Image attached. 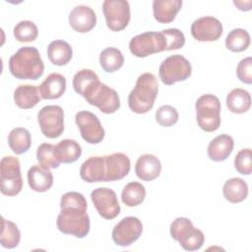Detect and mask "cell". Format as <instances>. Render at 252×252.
Segmentation results:
<instances>
[{"label": "cell", "mask_w": 252, "mask_h": 252, "mask_svg": "<svg viewBox=\"0 0 252 252\" xmlns=\"http://www.w3.org/2000/svg\"><path fill=\"white\" fill-rule=\"evenodd\" d=\"M233 4L241 11H249L251 9L252 2L251 1H233Z\"/></svg>", "instance_id": "40"}, {"label": "cell", "mask_w": 252, "mask_h": 252, "mask_svg": "<svg viewBox=\"0 0 252 252\" xmlns=\"http://www.w3.org/2000/svg\"><path fill=\"white\" fill-rule=\"evenodd\" d=\"M37 122L42 134L55 139L64 131V112L59 105L43 106L37 113Z\"/></svg>", "instance_id": "10"}, {"label": "cell", "mask_w": 252, "mask_h": 252, "mask_svg": "<svg viewBox=\"0 0 252 252\" xmlns=\"http://www.w3.org/2000/svg\"><path fill=\"white\" fill-rule=\"evenodd\" d=\"M14 36L20 42H30L36 39L38 30L32 21H21L14 28Z\"/></svg>", "instance_id": "35"}, {"label": "cell", "mask_w": 252, "mask_h": 252, "mask_svg": "<svg viewBox=\"0 0 252 252\" xmlns=\"http://www.w3.org/2000/svg\"><path fill=\"white\" fill-rule=\"evenodd\" d=\"M1 192L6 196H16L23 188L21 165L18 158L6 156L0 161Z\"/></svg>", "instance_id": "8"}, {"label": "cell", "mask_w": 252, "mask_h": 252, "mask_svg": "<svg viewBox=\"0 0 252 252\" xmlns=\"http://www.w3.org/2000/svg\"><path fill=\"white\" fill-rule=\"evenodd\" d=\"M91 199L100 217L113 220L120 214V205L116 193L106 187H99L92 191Z\"/></svg>", "instance_id": "12"}, {"label": "cell", "mask_w": 252, "mask_h": 252, "mask_svg": "<svg viewBox=\"0 0 252 252\" xmlns=\"http://www.w3.org/2000/svg\"><path fill=\"white\" fill-rule=\"evenodd\" d=\"M60 161L63 163L75 162L82 155V148L72 139H64L56 145Z\"/></svg>", "instance_id": "32"}, {"label": "cell", "mask_w": 252, "mask_h": 252, "mask_svg": "<svg viewBox=\"0 0 252 252\" xmlns=\"http://www.w3.org/2000/svg\"><path fill=\"white\" fill-rule=\"evenodd\" d=\"M191 63L180 54L166 57L159 65L158 69L160 81L167 86H171L176 82L185 81L191 76Z\"/></svg>", "instance_id": "7"}, {"label": "cell", "mask_w": 252, "mask_h": 252, "mask_svg": "<svg viewBox=\"0 0 252 252\" xmlns=\"http://www.w3.org/2000/svg\"><path fill=\"white\" fill-rule=\"evenodd\" d=\"M73 88L87 102L97 107L103 113H114L120 107V100L116 91L100 83L98 76L94 71L80 74L76 78Z\"/></svg>", "instance_id": "2"}, {"label": "cell", "mask_w": 252, "mask_h": 252, "mask_svg": "<svg viewBox=\"0 0 252 252\" xmlns=\"http://www.w3.org/2000/svg\"><path fill=\"white\" fill-rule=\"evenodd\" d=\"M81 178L89 183L105 182V158L90 157L86 159L80 168Z\"/></svg>", "instance_id": "18"}, {"label": "cell", "mask_w": 252, "mask_h": 252, "mask_svg": "<svg viewBox=\"0 0 252 252\" xmlns=\"http://www.w3.org/2000/svg\"><path fill=\"white\" fill-rule=\"evenodd\" d=\"M222 194L230 203H240L244 201L248 195L247 183L239 177H233L225 181L222 187Z\"/></svg>", "instance_id": "26"}, {"label": "cell", "mask_w": 252, "mask_h": 252, "mask_svg": "<svg viewBox=\"0 0 252 252\" xmlns=\"http://www.w3.org/2000/svg\"><path fill=\"white\" fill-rule=\"evenodd\" d=\"M234 167L236 171L243 175H249L252 172V155L250 149L240 150L234 158Z\"/></svg>", "instance_id": "36"}, {"label": "cell", "mask_w": 252, "mask_h": 252, "mask_svg": "<svg viewBox=\"0 0 252 252\" xmlns=\"http://www.w3.org/2000/svg\"><path fill=\"white\" fill-rule=\"evenodd\" d=\"M47 56L53 65L63 66L69 63L71 60L73 56V50L67 41L56 39L48 44Z\"/></svg>", "instance_id": "25"}, {"label": "cell", "mask_w": 252, "mask_h": 252, "mask_svg": "<svg viewBox=\"0 0 252 252\" xmlns=\"http://www.w3.org/2000/svg\"><path fill=\"white\" fill-rule=\"evenodd\" d=\"M166 40L161 32H146L131 38L129 49L139 58L166 50Z\"/></svg>", "instance_id": "9"}, {"label": "cell", "mask_w": 252, "mask_h": 252, "mask_svg": "<svg viewBox=\"0 0 252 252\" xmlns=\"http://www.w3.org/2000/svg\"><path fill=\"white\" fill-rule=\"evenodd\" d=\"M38 87L32 85H21L14 92V101L22 109L34 107L40 100Z\"/></svg>", "instance_id": "24"}, {"label": "cell", "mask_w": 252, "mask_h": 252, "mask_svg": "<svg viewBox=\"0 0 252 252\" xmlns=\"http://www.w3.org/2000/svg\"><path fill=\"white\" fill-rule=\"evenodd\" d=\"M11 74L20 80H37L44 71L39 51L33 46L21 47L9 59Z\"/></svg>", "instance_id": "3"}, {"label": "cell", "mask_w": 252, "mask_h": 252, "mask_svg": "<svg viewBox=\"0 0 252 252\" xmlns=\"http://www.w3.org/2000/svg\"><path fill=\"white\" fill-rule=\"evenodd\" d=\"M21 239V232L18 226L11 220L2 218V228L0 242L4 248L12 249L18 246Z\"/></svg>", "instance_id": "34"}, {"label": "cell", "mask_w": 252, "mask_h": 252, "mask_svg": "<svg viewBox=\"0 0 252 252\" xmlns=\"http://www.w3.org/2000/svg\"><path fill=\"white\" fill-rule=\"evenodd\" d=\"M99 63L103 71L113 73L122 67L124 57L119 49L115 47H107L100 52Z\"/></svg>", "instance_id": "30"}, {"label": "cell", "mask_w": 252, "mask_h": 252, "mask_svg": "<svg viewBox=\"0 0 252 252\" xmlns=\"http://www.w3.org/2000/svg\"><path fill=\"white\" fill-rule=\"evenodd\" d=\"M182 7L181 0H154L153 13L156 21L161 24L171 23Z\"/></svg>", "instance_id": "21"}, {"label": "cell", "mask_w": 252, "mask_h": 252, "mask_svg": "<svg viewBox=\"0 0 252 252\" xmlns=\"http://www.w3.org/2000/svg\"><path fill=\"white\" fill-rule=\"evenodd\" d=\"M105 158V182L116 181L125 177L131 168L129 158L123 153H114Z\"/></svg>", "instance_id": "16"}, {"label": "cell", "mask_w": 252, "mask_h": 252, "mask_svg": "<svg viewBox=\"0 0 252 252\" xmlns=\"http://www.w3.org/2000/svg\"><path fill=\"white\" fill-rule=\"evenodd\" d=\"M158 92V80L154 74L147 72L140 75L128 96L129 108L138 114L149 112L155 104Z\"/></svg>", "instance_id": "4"}, {"label": "cell", "mask_w": 252, "mask_h": 252, "mask_svg": "<svg viewBox=\"0 0 252 252\" xmlns=\"http://www.w3.org/2000/svg\"><path fill=\"white\" fill-rule=\"evenodd\" d=\"M69 24L71 28L78 32H88L94 28L96 24V15L91 7L79 5L73 8L70 12Z\"/></svg>", "instance_id": "17"}, {"label": "cell", "mask_w": 252, "mask_h": 252, "mask_svg": "<svg viewBox=\"0 0 252 252\" xmlns=\"http://www.w3.org/2000/svg\"><path fill=\"white\" fill-rule=\"evenodd\" d=\"M28 182L32 190L46 192L53 185V174L41 165H32L28 171Z\"/></svg>", "instance_id": "22"}, {"label": "cell", "mask_w": 252, "mask_h": 252, "mask_svg": "<svg viewBox=\"0 0 252 252\" xmlns=\"http://www.w3.org/2000/svg\"><path fill=\"white\" fill-rule=\"evenodd\" d=\"M143 231V224L136 217L122 219L112 230V240L118 246H130L139 239Z\"/></svg>", "instance_id": "14"}, {"label": "cell", "mask_w": 252, "mask_h": 252, "mask_svg": "<svg viewBox=\"0 0 252 252\" xmlns=\"http://www.w3.org/2000/svg\"><path fill=\"white\" fill-rule=\"evenodd\" d=\"M8 144L13 153H15L16 155H22L26 153L32 145L31 134L25 128H14L9 133Z\"/></svg>", "instance_id": "28"}, {"label": "cell", "mask_w": 252, "mask_h": 252, "mask_svg": "<svg viewBox=\"0 0 252 252\" xmlns=\"http://www.w3.org/2000/svg\"><path fill=\"white\" fill-rule=\"evenodd\" d=\"M88 204L83 194L67 192L61 197L60 214L57 217V228L78 238H84L90 232V218L87 214Z\"/></svg>", "instance_id": "1"}, {"label": "cell", "mask_w": 252, "mask_h": 252, "mask_svg": "<svg viewBox=\"0 0 252 252\" xmlns=\"http://www.w3.org/2000/svg\"><path fill=\"white\" fill-rule=\"evenodd\" d=\"M197 123L205 132H214L220 126V102L211 94L201 95L195 104Z\"/></svg>", "instance_id": "5"}, {"label": "cell", "mask_w": 252, "mask_h": 252, "mask_svg": "<svg viewBox=\"0 0 252 252\" xmlns=\"http://www.w3.org/2000/svg\"><path fill=\"white\" fill-rule=\"evenodd\" d=\"M226 106L233 113L241 114L249 110L251 106L250 94L240 88L233 89L226 96Z\"/></svg>", "instance_id": "27"}, {"label": "cell", "mask_w": 252, "mask_h": 252, "mask_svg": "<svg viewBox=\"0 0 252 252\" xmlns=\"http://www.w3.org/2000/svg\"><path fill=\"white\" fill-rule=\"evenodd\" d=\"M160 32L166 40V50L179 49L185 44V36L178 29H166Z\"/></svg>", "instance_id": "38"}, {"label": "cell", "mask_w": 252, "mask_h": 252, "mask_svg": "<svg viewBox=\"0 0 252 252\" xmlns=\"http://www.w3.org/2000/svg\"><path fill=\"white\" fill-rule=\"evenodd\" d=\"M75 121L82 138L89 144H98L104 138V129L97 116L91 111L83 110L76 114Z\"/></svg>", "instance_id": "13"}, {"label": "cell", "mask_w": 252, "mask_h": 252, "mask_svg": "<svg viewBox=\"0 0 252 252\" xmlns=\"http://www.w3.org/2000/svg\"><path fill=\"white\" fill-rule=\"evenodd\" d=\"M160 171V160L154 155H143L136 161L135 173L141 180L152 181L159 176Z\"/></svg>", "instance_id": "19"}, {"label": "cell", "mask_w": 252, "mask_h": 252, "mask_svg": "<svg viewBox=\"0 0 252 252\" xmlns=\"http://www.w3.org/2000/svg\"><path fill=\"white\" fill-rule=\"evenodd\" d=\"M170 235L186 251L199 250L205 241L204 233L187 218H177L170 224Z\"/></svg>", "instance_id": "6"}, {"label": "cell", "mask_w": 252, "mask_h": 252, "mask_svg": "<svg viewBox=\"0 0 252 252\" xmlns=\"http://www.w3.org/2000/svg\"><path fill=\"white\" fill-rule=\"evenodd\" d=\"M234 142L232 137L226 134H221L213 139L208 146V156L214 161H222L226 159L232 150Z\"/></svg>", "instance_id": "23"}, {"label": "cell", "mask_w": 252, "mask_h": 252, "mask_svg": "<svg viewBox=\"0 0 252 252\" xmlns=\"http://www.w3.org/2000/svg\"><path fill=\"white\" fill-rule=\"evenodd\" d=\"M157 122L163 127H170L178 120V112L171 105H162L156 112Z\"/></svg>", "instance_id": "37"}, {"label": "cell", "mask_w": 252, "mask_h": 252, "mask_svg": "<svg viewBox=\"0 0 252 252\" xmlns=\"http://www.w3.org/2000/svg\"><path fill=\"white\" fill-rule=\"evenodd\" d=\"M102 12L106 25L112 32L124 30L130 22V5L126 0H105Z\"/></svg>", "instance_id": "11"}, {"label": "cell", "mask_w": 252, "mask_h": 252, "mask_svg": "<svg viewBox=\"0 0 252 252\" xmlns=\"http://www.w3.org/2000/svg\"><path fill=\"white\" fill-rule=\"evenodd\" d=\"M66 90V79L59 73H51L38 86V91L43 99H56L62 96Z\"/></svg>", "instance_id": "20"}, {"label": "cell", "mask_w": 252, "mask_h": 252, "mask_svg": "<svg viewBox=\"0 0 252 252\" xmlns=\"http://www.w3.org/2000/svg\"><path fill=\"white\" fill-rule=\"evenodd\" d=\"M146 197L145 187L137 181L129 182L122 190V202L128 207H136L142 204Z\"/></svg>", "instance_id": "31"}, {"label": "cell", "mask_w": 252, "mask_h": 252, "mask_svg": "<svg viewBox=\"0 0 252 252\" xmlns=\"http://www.w3.org/2000/svg\"><path fill=\"white\" fill-rule=\"evenodd\" d=\"M191 34L198 41H216L222 34V25L215 17H202L192 23Z\"/></svg>", "instance_id": "15"}, {"label": "cell", "mask_w": 252, "mask_h": 252, "mask_svg": "<svg viewBox=\"0 0 252 252\" xmlns=\"http://www.w3.org/2000/svg\"><path fill=\"white\" fill-rule=\"evenodd\" d=\"M236 76L244 84L252 83V58L250 56L240 60L236 67Z\"/></svg>", "instance_id": "39"}, {"label": "cell", "mask_w": 252, "mask_h": 252, "mask_svg": "<svg viewBox=\"0 0 252 252\" xmlns=\"http://www.w3.org/2000/svg\"><path fill=\"white\" fill-rule=\"evenodd\" d=\"M250 34L246 30L234 29L229 32L225 38V47L232 52H241L248 48Z\"/></svg>", "instance_id": "33"}, {"label": "cell", "mask_w": 252, "mask_h": 252, "mask_svg": "<svg viewBox=\"0 0 252 252\" xmlns=\"http://www.w3.org/2000/svg\"><path fill=\"white\" fill-rule=\"evenodd\" d=\"M36 159L39 162V165L47 169L57 168L61 163L56 146L49 143H43L38 146Z\"/></svg>", "instance_id": "29"}]
</instances>
